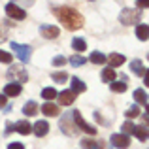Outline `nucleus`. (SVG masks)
Returning a JSON list of instances; mask_svg holds the SVG:
<instances>
[{
    "instance_id": "obj_1",
    "label": "nucleus",
    "mask_w": 149,
    "mask_h": 149,
    "mask_svg": "<svg viewBox=\"0 0 149 149\" xmlns=\"http://www.w3.org/2000/svg\"><path fill=\"white\" fill-rule=\"evenodd\" d=\"M53 13L58 17L62 26L68 30H77L83 26V15L72 6H62V8H53Z\"/></svg>"
},
{
    "instance_id": "obj_2",
    "label": "nucleus",
    "mask_w": 149,
    "mask_h": 149,
    "mask_svg": "<svg viewBox=\"0 0 149 149\" xmlns=\"http://www.w3.org/2000/svg\"><path fill=\"white\" fill-rule=\"evenodd\" d=\"M138 19H140L138 8H125V10L121 11V15H119V21L123 23V25H127V26L138 23Z\"/></svg>"
},
{
    "instance_id": "obj_3",
    "label": "nucleus",
    "mask_w": 149,
    "mask_h": 149,
    "mask_svg": "<svg viewBox=\"0 0 149 149\" xmlns=\"http://www.w3.org/2000/svg\"><path fill=\"white\" fill-rule=\"evenodd\" d=\"M11 49L17 53V57H19V61H21V62H29L30 61V55H32V47H30V45L11 42Z\"/></svg>"
},
{
    "instance_id": "obj_4",
    "label": "nucleus",
    "mask_w": 149,
    "mask_h": 149,
    "mask_svg": "<svg viewBox=\"0 0 149 149\" xmlns=\"http://www.w3.org/2000/svg\"><path fill=\"white\" fill-rule=\"evenodd\" d=\"M8 77L13 79L15 83H17V81H21V83L29 81V74H26L25 66H10V70H8Z\"/></svg>"
},
{
    "instance_id": "obj_5",
    "label": "nucleus",
    "mask_w": 149,
    "mask_h": 149,
    "mask_svg": "<svg viewBox=\"0 0 149 149\" xmlns=\"http://www.w3.org/2000/svg\"><path fill=\"white\" fill-rule=\"evenodd\" d=\"M72 117H74V123H76V127H79L83 132H87V134H93V136L96 134V128L93 127V125H89L87 121L83 119V115L77 111V109H76V111H72Z\"/></svg>"
},
{
    "instance_id": "obj_6",
    "label": "nucleus",
    "mask_w": 149,
    "mask_h": 149,
    "mask_svg": "<svg viewBox=\"0 0 149 149\" xmlns=\"http://www.w3.org/2000/svg\"><path fill=\"white\" fill-rule=\"evenodd\" d=\"M6 13H8V17L15 19V21H23V19L26 17V11L23 10V8H19L15 2H8L6 4Z\"/></svg>"
},
{
    "instance_id": "obj_7",
    "label": "nucleus",
    "mask_w": 149,
    "mask_h": 149,
    "mask_svg": "<svg viewBox=\"0 0 149 149\" xmlns=\"http://www.w3.org/2000/svg\"><path fill=\"white\" fill-rule=\"evenodd\" d=\"M76 123H74V117H72V113H64L62 115V119H61V130L64 132V134H68V136H74L76 134Z\"/></svg>"
},
{
    "instance_id": "obj_8",
    "label": "nucleus",
    "mask_w": 149,
    "mask_h": 149,
    "mask_svg": "<svg viewBox=\"0 0 149 149\" xmlns=\"http://www.w3.org/2000/svg\"><path fill=\"white\" fill-rule=\"evenodd\" d=\"M109 143H111L115 149H127L130 146V138H128L127 134H123V132H119V134H111Z\"/></svg>"
},
{
    "instance_id": "obj_9",
    "label": "nucleus",
    "mask_w": 149,
    "mask_h": 149,
    "mask_svg": "<svg viewBox=\"0 0 149 149\" xmlns=\"http://www.w3.org/2000/svg\"><path fill=\"white\" fill-rule=\"evenodd\" d=\"M40 34L44 38H47V40H55V38H58L61 30H58V26H53V25H42L40 26Z\"/></svg>"
},
{
    "instance_id": "obj_10",
    "label": "nucleus",
    "mask_w": 149,
    "mask_h": 149,
    "mask_svg": "<svg viewBox=\"0 0 149 149\" xmlns=\"http://www.w3.org/2000/svg\"><path fill=\"white\" fill-rule=\"evenodd\" d=\"M32 132L38 136V138H44V136L49 132V123L47 121H36L34 127H32Z\"/></svg>"
},
{
    "instance_id": "obj_11",
    "label": "nucleus",
    "mask_w": 149,
    "mask_h": 149,
    "mask_svg": "<svg viewBox=\"0 0 149 149\" xmlns=\"http://www.w3.org/2000/svg\"><path fill=\"white\" fill-rule=\"evenodd\" d=\"M21 91H23V87L19 83H8L6 87H4V96H19L21 95Z\"/></svg>"
},
{
    "instance_id": "obj_12",
    "label": "nucleus",
    "mask_w": 149,
    "mask_h": 149,
    "mask_svg": "<svg viewBox=\"0 0 149 149\" xmlns=\"http://www.w3.org/2000/svg\"><path fill=\"white\" fill-rule=\"evenodd\" d=\"M132 136H136V138H138L140 142H147V140H149V128H146V127H138V125H134V130H132Z\"/></svg>"
},
{
    "instance_id": "obj_13",
    "label": "nucleus",
    "mask_w": 149,
    "mask_h": 149,
    "mask_svg": "<svg viewBox=\"0 0 149 149\" xmlns=\"http://www.w3.org/2000/svg\"><path fill=\"white\" fill-rule=\"evenodd\" d=\"M74 100H76V95H74L72 91H62L61 95H58V102H61V106H72Z\"/></svg>"
},
{
    "instance_id": "obj_14",
    "label": "nucleus",
    "mask_w": 149,
    "mask_h": 149,
    "mask_svg": "<svg viewBox=\"0 0 149 149\" xmlns=\"http://www.w3.org/2000/svg\"><path fill=\"white\" fill-rule=\"evenodd\" d=\"M136 38H138L140 42H146L149 40V25H136Z\"/></svg>"
},
{
    "instance_id": "obj_15",
    "label": "nucleus",
    "mask_w": 149,
    "mask_h": 149,
    "mask_svg": "<svg viewBox=\"0 0 149 149\" xmlns=\"http://www.w3.org/2000/svg\"><path fill=\"white\" fill-rule=\"evenodd\" d=\"M70 83H72V93H74V95H79V93H85V91H87V85H85L77 76L72 77V81H70Z\"/></svg>"
},
{
    "instance_id": "obj_16",
    "label": "nucleus",
    "mask_w": 149,
    "mask_h": 149,
    "mask_svg": "<svg viewBox=\"0 0 149 149\" xmlns=\"http://www.w3.org/2000/svg\"><path fill=\"white\" fill-rule=\"evenodd\" d=\"M127 61L125 58V55H119V53H111L108 57V64H109V68H115V66H123V62Z\"/></svg>"
},
{
    "instance_id": "obj_17",
    "label": "nucleus",
    "mask_w": 149,
    "mask_h": 149,
    "mask_svg": "<svg viewBox=\"0 0 149 149\" xmlns=\"http://www.w3.org/2000/svg\"><path fill=\"white\" fill-rule=\"evenodd\" d=\"M13 127H15V130H17L19 134H25V136L32 132V125H30L29 121H17Z\"/></svg>"
},
{
    "instance_id": "obj_18",
    "label": "nucleus",
    "mask_w": 149,
    "mask_h": 149,
    "mask_svg": "<svg viewBox=\"0 0 149 149\" xmlns=\"http://www.w3.org/2000/svg\"><path fill=\"white\" fill-rule=\"evenodd\" d=\"M42 111H44L47 117H57L58 115V106L51 104V102H45V104L42 106Z\"/></svg>"
},
{
    "instance_id": "obj_19",
    "label": "nucleus",
    "mask_w": 149,
    "mask_h": 149,
    "mask_svg": "<svg viewBox=\"0 0 149 149\" xmlns=\"http://www.w3.org/2000/svg\"><path fill=\"white\" fill-rule=\"evenodd\" d=\"M130 70L136 74V76H143V74H146V68H143V64H142V61H140V58L130 61Z\"/></svg>"
},
{
    "instance_id": "obj_20",
    "label": "nucleus",
    "mask_w": 149,
    "mask_h": 149,
    "mask_svg": "<svg viewBox=\"0 0 149 149\" xmlns=\"http://www.w3.org/2000/svg\"><path fill=\"white\" fill-rule=\"evenodd\" d=\"M117 79V74H115V70L113 68H104L102 70V81H106V83H113V81Z\"/></svg>"
},
{
    "instance_id": "obj_21",
    "label": "nucleus",
    "mask_w": 149,
    "mask_h": 149,
    "mask_svg": "<svg viewBox=\"0 0 149 149\" xmlns=\"http://www.w3.org/2000/svg\"><path fill=\"white\" fill-rule=\"evenodd\" d=\"M23 113H25V115H36L38 113V104L34 100H29L25 106H23Z\"/></svg>"
},
{
    "instance_id": "obj_22",
    "label": "nucleus",
    "mask_w": 149,
    "mask_h": 149,
    "mask_svg": "<svg viewBox=\"0 0 149 149\" xmlns=\"http://www.w3.org/2000/svg\"><path fill=\"white\" fill-rule=\"evenodd\" d=\"M134 100H136V104L147 106V93L143 91V89H136L134 91Z\"/></svg>"
},
{
    "instance_id": "obj_23",
    "label": "nucleus",
    "mask_w": 149,
    "mask_h": 149,
    "mask_svg": "<svg viewBox=\"0 0 149 149\" xmlns=\"http://www.w3.org/2000/svg\"><path fill=\"white\" fill-rule=\"evenodd\" d=\"M91 62H95V64H106V62H108V57H106L104 53H100V51H93Z\"/></svg>"
},
{
    "instance_id": "obj_24",
    "label": "nucleus",
    "mask_w": 149,
    "mask_h": 149,
    "mask_svg": "<svg viewBox=\"0 0 149 149\" xmlns=\"http://www.w3.org/2000/svg\"><path fill=\"white\" fill-rule=\"evenodd\" d=\"M72 47L77 51V55H79L81 51H85V49H87V44H85V40H83V38H74V40H72Z\"/></svg>"
},
{
    "instance_id": "obj_25",
    "label": "nucleus",
    "mask_w": 149,
    "mask_h": 149,
    "mask_svg": "<svg viewBox=\"0 0 149 149\" xmlns=\"http://www.w3.org/2000/svg\"><path fill=\"white\" fill-rule=\"evenodd\" d=\"M51 79H53L55 83H64V81L68 79V74H66L64 70H61V72H53V74H51Z\"/></svg>"
},
{
    "instance_id": "obj_26",
    "label": "nucleus",
    "mask_w": 149,
    "mask_h": 149,
    "mask_svg": "<svg viewBox=\"0 0 149 149\" xmlns=\"http://www.w3.org/2000/svg\"><path fill=\"white\" fill-rule=\"evenodd\" d=\"M109 89L113 93H125L127 91V81H113V83H109Z\"/></svg>"
},
{
    "instance_id": "obj_27",
    "label": "nucleus",
    "mask_w": 149,
    "mask_h": 149,
    "mask_svg": "<svg viewBox=\"0 0 149 149\" xmlns=\"http://www.w3.org/2000/svg\"><path fill=\"white\" fill-rule=\"evenodd\" d=\"M55 96H58V93L55 91L53 87H45L44 91H42V98H45V100H47V102H51V100L55 98Z\"/></svg>"
},
{
    "instance_id": "obj_28",
    "label": "nucleus",
    "mask_w": 149,
    "mask_h": 149,
    "mask_svg": "<svg viewBox=\"0 0 149 149\" xmlns=\"http://www.w3.org/2000/svg\"><path fill=\"white\" fill-rule=\"evenodd\" d=\"M85 62H87V58L83 57V55H72V57H70V64L72 66H83Z\"/></svg>"
},
{
    "instance_id": "obj_29",
    "label": "nucleus",
    "mask_w": 149,
    "mask_h": 149,
    "mask_svg": "<svg viewBox=\"0 0 149 149\" xmlns=\"http://www.w3.org/2000/svg\"><path fill=\"white\" fill-rule=\"evenodd\" d=\"M81 147L83 149H98V142H95L93 138H83L81 140Z\"/></svg>"
},
{
    "instance_id": "obj_30",
    "label": "nucleus",
    "mask_w": 149,
    "mask_h": 149,
    "mask_svg": "<svg viewBox=\"0 0 149 149\" xmlns=\"http://www.w3.org/2000/svg\"><path fill=\"white\" fill-rule=\"evenodd\" d=\"M11 61H13L11 53H8V51H2V49H0V62H6V64H11Z\"/></svg>"
},
{
    "instance_id": "obj_31",
    "label": "nucleus",
    "mask_w": 149,
    "mask_h": 149,
    "mask_svg": "<svg viewBox=\"0 0 149 149\" xmlns=\"http://www.w3.org/2000/svg\"><path fill=\"white\" fill-rule=\"evenodd\" d=\"M140 113H142V111H140V106L136 104V106H132V108H128V111H127V117H128V119H132V117H138Z\"/></svg>"
},
{
    "instance_id": "obj_32",
    "label": "nucleus",
    "mask_w": 149,
    "mask_h": 149,
    "mask_svg": "<svg viewBox=\"0 0 149 149\" xmlns=\"http://www.w3.org/2000/svg\"><path fill=\"white\" fill-rule=\"evenodd\" d=\"M132 130H134V123H130V121H127V123L123 125V134H132Z\"/></svg>"
},
{
    "instance_id": "obj_33",
    "label": "nucleus",
    "mask_w": 149,
    "mask_h": 149,
    "mask_svg": "<svg viewBox=\"0 0 149 149\" xmlns=\"http://www.w3.org/2000/svg\"><path fill=\"white\" fill-rule=\"evenodd\" d=\"M64 64H66V57H62V55H57L53 58V66H64Z\"/></svg>"
},
{
    "instance_id": "obj_34",
    "label": "nucleus",
    "mask_w": 149,
    "mask_h": 149,
    "mask_svg": "<svg viewBox=\"0 0 149 149\" xmlns=\"http://www.w3.org/2000/svg\"><path fill=\"white\" fill-rule=\"evenodd\" d=\"M8 149H25V146H23L21 142H13V143H10V146H8Z\"/></svg>"
},
{
    "instance_id": "obj_35",
    "label": "nucleus",
    "mask_w": 149,
    "mask_h": 149,
    "mask_svg": "<svg viewBox=\"0 0 149 149\" xmlns=\"http://www.w3.org/2000/svg\"><path fill=\"white\" fill-rule=\"evenodd\" d=\"M136 6H138V8H149V0H138Z\"/></svg>"
},
{
    "instance_id": "obj_36",
    "label": "nucleus",
    "mask_w": 149,
    "mask_h": 149,
    "mask_svg": "<svg viewBox=\"0 0 149 149\" xmlns=\"http://www.w3.org/2000/svg\"><path fill=\"white\" fill-rule=\"evenodd\" d=\"M8 106V98L4 95H0V108H6Z\"/></svg>"
},
{
    "instance_id": "obj_37",
    "label": "nucleus",
    "mask_w": 149,
    "mask_h": 149,
    "mask_svg": "<svg viewBox=\"0 0 149 149\" xmlns=\"http://www.w3.org/2000/svg\"><path fill=\"white\" fill-rule=\"evenodd\" d=\"M6 40V29H2V25H0V42Z\"/></svg>"
},
{
    "instance_id": "obj_38",
    "label": "nucleus",
    "mask_w": 149,
    "mask_h": 149,
    "mask_svg": "<svg viewBox=\"0 0 149 149\" xmlns=\"http://www.w3.org/2000/svg\"><path fill=\"white\" fill-rule=\"evenodd\" d=\"M143 83H146V87H149V70H146V74H143Z\"/></svg>"
},
{
    "instance_id": "obj_39",
    "label": "nucleus",
    "mask_w": 149,
    "mask_h": 149,
    "mask_svg": "<svg viewBox=\"0 0 149 149\" xmlns=\"http://www.w3.org/2000/svg\"><path fill=\"white\" fill-rule=\"evenodd\" d=\"M6 127H8V128H6V134H8V132H11V130H15V127H13V125H11V123H8Z\"/></svg>"
},
{
    "instance_id": "obj_40",
    "label": "nucleus",
    "mask_w": 149,
    "mask_h": 149,
    "mask_svg": "<svg viewBox=\"0 0 149 149\" xmlns=\"http://www.w3.org/2000/svg\"><path fill=\"white\" fill-rule=\"evenodd\" d=\"M98 149H106V142H102V140H100V142H98Z\"/></svg>"
},
{
    "instance_id": "obj_41",
    "label": "nucleus",
    "mask_w": 149,
    "mask_h": 149,
    "mask_svg": "<svg viewBox=\"0 0 149 149\" xmlns=\"http://www.w3.org/2000/svg\"><path fill=\"white\" fill-rule=\"evenodd\" d=\"M143 121H146V123L149 125V113H146V115H143Z\"/></svg>"
},
{
    "instance_id": "obj_42",
    "label": "nucleus",
    "mask_w": 149,
    "mask_h": 149,
    "mask_svg": "<svg viewBox=\"0 0 149 149\" xmlns=\"http://www.w3.org/2000/svg\"><path fill=\"white\" fill-rule=\"evenodd\" d=\"M146 113H149V106H146Z\"/></svg>"
},
{
    "instance_id": "obj_43",
    "label": "nucleus",
    "mask_w": 149,
    "mask_h": 149,
    "mask_svg": "<svg viewBox=\"0 0 149 149\" xmlns=\"http://www.w3.org/2000/svg\"><path fill=\"white\" fill-rule=\"evenodd\" d=\"M147 58H149V55H147Z\"/></svg>"
}]
</instances>
